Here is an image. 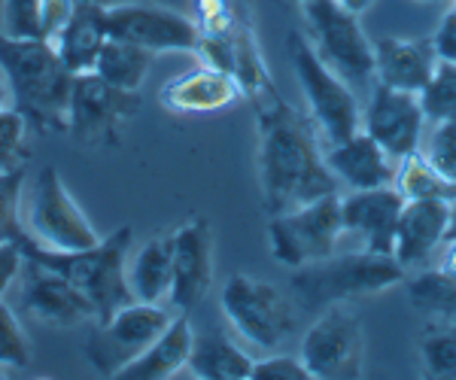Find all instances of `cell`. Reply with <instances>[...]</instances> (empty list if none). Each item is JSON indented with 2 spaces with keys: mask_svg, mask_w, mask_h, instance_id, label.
Listing matches in <instances>:
<instances>
[{
  "mask_svg": "<svg viewBox=\"0 0 456 380\" xmlns=\"http://www.w3.org/2000/svg\"><path fill=\"white\" fill-rule=\"evenodd\" d=\"M259 182L271 216L338 192L316 125L281 98L259 109Z\"/></svg>",
  "mask_w": 456,
  "mask_h": 380,
  "instance_id": "6da1fadb",
  "label": "cell"
},
{
  "mask_svg": "<svg viewBox=\"0 0 456 380\" xmlns=\"http://www.w3.org/2000/svg\"><path fill=\"white\" fill-rule=\"evenodd\" d=\"M0 70L28 128L40 134L68 128L73 73L61 64L53 40H12L0 34Z\"/></svg>",
  "mask_w": 456,
  "mask_h": 380,
  "instance_id": "7a4b0ae2",
  "label": "cell"
},
{
  "mask_svg": "<svg viewBox=\"0 0 456 380\" xmlns=\"http://www.w3.org/2000/svg\"><path fill=\"white\" fill-rule=\"evenodd\" d=\"M21 255L28 262H37L43 268H53L61 277H68L73 287H79L86 292V298L94 304L98 313V323L107 319L110 313H116L125 308L128 302H134L128 289V277H125V265H128V253H131V229L122 225L116 229L110 238H101L94 247L88 250H49V247L37 244L21 231L19 235Z\"/></svg>",
  "mask_w": 456,
  "mask_h": 380,
  "instance_id": "3957f363",
  "label": "cell"
},
{
  "mask_svg": "<svg viewBox=\"0 0 456 380\" xmlns=\"http://www.w3.org/2000/svg\"><path fill=\"white\" fill-rule=\"evenodd\" d=\"M404 280V268L393 255L369 250L332 253L320 262L296 268L292 274V295L305 308H329L347 304L353 298L378 295Z\"/></svg>",
  "mask_w": 456,
  "mask_h": 380,
  "instance_id": "277c9868",
  "label": "cell"
},
{
  "mask_svg": "<svg viewBox=\"0 0 456 380\" xmlns=\"http://www.w3.org/2000/svg\"><path fill=\"white\" fill-rule=\"evenodd\" d=\"M289 55H292V70L305 94L307 113L316 131L322 134L326 143H341L350 134H356L362 128V109L353 94L350 83H344L338 73L316 55L311 40L301 34L289 36Z\"/></svg>",
  "mask_w": 456,
  "mask_h": 380,
  "instance_id": "5b68a950",
  "label": "cell"
},
{
  "mask_svg": "<svg viewBox=\"0 0 456 380\" xmlns=\"http://www.w3.org/2000/svg\"><path fill=\"white\" fill-rule=\"evenodd\" d=\"M341 192L322 195L286 214H274L268 222V247L274 262L286 268H305L341 250Z\"/></svg>",
  "mask_w": 456,
  "mask_h": 380,
  "instance_id": "8992f818",
  "label": "cell"
},
{
  "mask_svg": "<svg viewBox=\"0 0 456 380\" xmlns=\"http://www.w3.org/2000/svg\"><path fill=\"white\" fill-rule=\"evenodd\" d=\"M228 326L259 350H281L296 332V311L292 302L274 283L259 277L234 274L225 280L219 295Z\"/></svg>",
  "mask_w": 456,
  "mask_h": 380,
  "instance_id": "52a82bcc",
  "label": "cell"
},
{
  "mask_svg": "<svg viewBox=\"0 0 456 380\" xmlns=\"http://www.w3.org/2000/svg\"><path fill=\"white\" fill-rule=\"evenodd\" d=\"M307 40L316 55L332 68L344 83L365 85L374 79V43L365 36L359 16L344 10L338 0H305Z\"/></svg>",
  "mask_w": 456,
  "mask_h": 380,
  "instance_id": "ba28073f",
  "label": "cell"
},
{
  "mask_svg": "<svg viewBox=\"0 0 456 380\" xmlns=\"http://www.w3.org/2000/svg\"><path fill=\"white\" fill-rule=\"evenodd\" d=\"M21 231L37 244L64 253L88 250L101 240L55 167H43L40 177L34 180L31 192H28L25 229Z\"/></svg>",
  "mask_w": 456,
  "mask_h": 380,
  "instance_id": "9c48e42d",
  "label": "cell"
},
{
  "mask_svg": "<svg viewBox=\"0 0 456 380\" xmlns=\"http://www.w3.org/2000/svg\"><path fill=\"white\" fill-rule=\"evenodd\" d=\"M141 107V94L125 92L116 85L104 83L94 70L77 73L70 89L68 104V134L73 143L86 150L98 146H116L122 137L125 125L134 119Z\"/></svg>",
  "mask_w": 456,
  "mask_h": 380,
  "instance_id": "30bf717a",
  "label": "cell"
},
{
  "mask_svg": "<svg viewBox=\"0 0 456 380\" xmlns=\"http://www.w3.org/2000/svg\"><path fill=\"white\" fill-rule=\"evenodd\" d=\"M171 311L165 304L128 302L92 326L86 341V360L98 375L116 377L128 362H134L152 341L171 326Z\"/></svg>",
  "mask_w": 456,
  "mask_h": 380,
  "instance_id": "8fae6325",
  "label": "cell"
},
{
  "mask_svg": "<svg viewBox=\"0 0 456 380\" xmlns=\"http://www.w3.org/2000/svg\"><path fill=\"white\" fill-rule=\"evenodd\" d=\"M301 362L311 377L322 380H353L362 377L365 365V335L359 317L347 304H329L316 323L301 338Z\"/></svg>",
  "mask_w": 456,
  "mask_h": 380,
  "instance_id": "7c38bea8",
  "label": "cell"
},
{
  "mask_svg": "<svg viewBox=\"0 0 456 380\" xmlns=\"http://www.w3.org/2000/svg\"><path fill=\"white\" fill-rule=\"evenodd\" d=\"M107 31L146 53H198L201 28L189 16L159 4H119L107 6Z\"/></svg>",
  "mask_w": 456,
  "mask_h": 380,
  "instance_id": "4fadbf2b",
  "label": "cell"
},
{
  "mask_svg": "<svg viewBox=\"0 0 456 380\" xmlns=\"http://www.w3.org/2000/svg\"><path fill=\"white\" fill-rule=\"evenodd\" d=\"M19 302L28 317L49 328H77L98 323L94 304L88 302L83 289L73 287L68 277H61L53 268H43L28 259L25 274H21Z\"/></svg>",
  "mask_w": 456,
  "mask_h": 380,
  "instance_id": "5bb4252c",
  "label": "cell"
},
{
  "mask_svg": "<svg viewBox=\"0 0 456 380\" xmlns=\"http://www.w3.org/2000/svg\"><path fill=\"white\" fill-rule=\"evenodd\" d=\"M426 109L420 94L374 85L369 107L362 109V131L378 146H384L387 156L399 162L402 156L420 150L426 134Z\"/></svg>",
  "mask_w": 456,
  "mask_h": 380,
  "instance_id": "9a60e30c",
  "label": "cell"
},
{
  "mask_svg": "<svg viewBox=\"0 0 456 380\" xmlns=\"http://www.w3.org/2000/svg\"><path fill=\"white\" fill-rule=\"evenodd\" d=\"M174 283L167 304L176 311H192L208 298L213 287V231L210 222L192 216L171 231Z\"/></svg>",
  "mask_w": 456,
  "mask_h": 380,
  "instance_id": "2e32d148",
  "label": "cell"
},
{
  "mask_svg": "<svg viewBox=\"0 0 456 380\" xmlns=\"http://www.w3.org/2000/svg\"><path fill=\"white\" fill-rule=\"evenodd\" d=\"M404 198L395 186L378 189H350L341 195V222L344 238H353L359 250L393 255L395 225H399Z\"/></svg>",
  "mask_w": 456,
  "mask_h": 380,
  "instance_id": "e0dca14e",
  "label": "cell"
},
{
  "mask_svg": "<svg viewBox=\"0 0 456 380\" xmlns=\"http://www.w3.org/2000/svg\"><path fill=\"white\" fill-rule=\"evenodd\" d=\"M453 201L426 198V201H404L399 225H395L393 259L408 271L420 268L429 259H436L441 244L447 240Z\"/></svg>",
  "mask_w": 456,
  "mask_h": 380,
  "instance_id": "ac0fdd59",
  "label": "cell"
},
{
  "mask_svg": "<svg viewBox=\"0 0 456 380\" xmlns=\"http://www.w3.org/2000/svg\"><path fill=\"white\" fill-rule=\"evenodd\" d=\"M438 68L432 40L420 36H378L374 40V79L389 89L420 94Z\"/></svg>",
  "mask_w": 456,
  "mask_h": 380,
  "instance_id": "d6986e66",
  "label": "cell"
},
{
  "mask_svg": "<svg viewBox=\"0 0 456 380\" xmlns=\"http://www.w3.org/2000/svg\"><path fill=\"white\" fill-rule=\"evenodd\" d=\"M326 165L338 180V186L350 189H378L393 186L395 180V158L387 156L384 146H378L362 128L341 143L326 146Z\"/></svg>",
  "mask_w": 456,
  "mask_h": 380,
  "instance_id": "ffe728a7",
  "label": "cell"
},
{
  "mask_svg": "<svg viewBox=\"0 0 456 380\" xmlns=\"http://www.w3.org/2000/svg\"><path fill=\"white\" fill-rule=\"evenodd\" d=\"M244 94V85L238 77L216 64H201V68L180 73L161 89L159 101L171 113H216V109L232 107Z\"/></svg>",
  "mask_w": 456,
  "mask_h": 380,
  "instance_id": "44dd1931",
  "label": "cell"
},
{
  "mask_svg": "<svg viewBox=\"0 0 456 380\" xmlns=\"http://www.w3.org/2000/svg\"><path fill=\"white\" fill-rule=\"evenodd\" d=\"M107 40V6L101 0H77V10H73L68 25L58 31L53 46L64 68L77 77V73L94 70Z\"/></svg>",
  "mask_w": 456,
  "mask_h": 380,
  "instance_id": "7402d4cb",
  "label": "cell"
},
{
  "mask_svg": "<svg viewBox=\"0 0 456 380\" xmlns=\"http://www.w3.org/2000/svg\"><path fill=\"white\" fill-rule=\"evenodd\" d=\"M192 344H195V328L189 326L186 317H174L171 326H167L134 362L125 365L116 377L119 380H167V377L180 375L189 365Z\"/></svg>",
  "mask_w": 456,
  "mask_h": 380,
  "instance_id": "603a6c76",
  "label": "cell"
},
{
  "mask_svg": "<svg viewBox=\"0 0 456 380\" xmlns=\"http://www.w3.org/2000/svg\"><path fill=\"white\" fill-rule=\"evenodd\" d=\"M125 277H128V289L134 302L165 304L174 283L171 235L150 238L143 247H137V253H128Z\"/></svg>",
  "mask_w": 456,
  "mask_h": 380,
  "instance_id": "cb8c5ba5",
  "label": "cell"
},
{
  "mask_svg": "<svg viewBox=\"0 0 456 380\" xmlns=\"http://www.w3.org/2000/svg\"><path fill=\"white\" fill-rule=\"evenodd\" d=\"M189 371L201 380H249L253 360L225 335H195L192 356H189Z\"/></svg>",
  "mask_w": 456,
  "mask_h": 380,
  "instance_id": "d4e9b609",
  "label": "cell"
},
{
  "mask_svg": "<svg viewBox=\"0 0 456 380\" xmlns=\"http://www.w3.org/2000/svg\"><path fill=\"white\" fill-rule=\"evenodd\" d=\"M152 58L156 55L146 53L141 46H134V43L119 40V36H110L98 55L94 73H98L104 83L116 85V89L141 92V85L146 83V77H150Z\"/></svg>",
  "mask_w": 456,
  "mask_h": 380,
  "instance_id": "484cf974",
  "label": "cell"
},
{
  "mask_svg": "<svg viewBox=\"0 0 456 380\" xmlns=\"http://www.w3.org/2000/svg\"><path fill=\"white\" fill-rule=\"evenodd\" d=\"M393 186L399 189L404 201H426V198H444L456 201V182L447 180L423 150H414L395 162V180Z\"/></svg>",
  "mask_w": 456,
  "mask_h": 380,
  "instance_id": "4316f807",
  "label": "cell"
},
{
  "mask_svg": "<svg viewBox=\"0 0 456 380\" xmlns=\"http://www.w3.org/2000/svg\"><path fill=\"white\" fill-rule=\"evenodd\" d=\"M408 298L414 311L438 317L444 323H456V277L438 268L420 271L408 283Z\"/></svg>",
  "mask_w": 456,
  "mask_h": 380,
  "instance_id": "83f0119b",
  "label": "cell"
},
{
  "mask_svg": "<svg viewBox=\"0 0 456 380\" xmlns=\"http://www.w3.org/2000/svg\"><path fill=\"white\" fill-rule=\"evenodd\" d=\"M0 34L12 40H46L43 0H0Z\"/></svg>",
  "mask_w": 456,
  "mask_h": 380,
  "instance_id": "f1b7e54d",
  "label": "cell"
},
{
  "mask_svg": "<svg viewBox=\"0 0 456 380\" xmlns=\"http://www.w3.org/2000/svg\"><path fill=\"white\" fill-rule=\"evenodd\" d=\"M420 101H423L426 119L429 122L456 119V64L438 61L429 85L420 92Z\"/></svg>",
  "mask_w": 456,
  "mask_h": 380,
  "instance_id": "f546056e",
  "label": "cell"
},
{
  "mask_svg": "<svg viewBox=\"0 0 456 380\" xmlns=\"http://www.w3.org/2000/svg\"><path fill=\"white\" fill-rule=\"evenodd\" d=\"M28 162V122L16 107L0 109V177Z\"/></svg>",
  "mask_w": 456,
  "mask_h": 380,
  "instance_id": "4dcf8cb0",
  "label": "cell"
},
{
  "mask_svg": "<svg viewBox=\"0 0 456 380\" xmlns=\"http://www.w3.org/2000/svg\"><path fill=\"white\" fill-rule=\"evenodd\" d=\"M420 360L429 377H456V323H444L420 341Z\"/></svg>",
  "mask_w": 456,
  "mask_h": 380,
  "instance_id": "1f68e13d",
  "label": "cell"
},
{
  "mask_svg": "<svg viewBox=\"0 0 456 380\" xmlns=\"http://www.w3.org/2000/svg\"><path fill=\"white\" fill-rule=\"evenodd\" d=\"M0 365L4 368H25L31 365V341L21 328L16 311L0 298Z\"/></svg>",
  "mask_w": 456,
  "mask_h": 380,
  "instance_id": "d6a6232c",
  "label": "cell"
},
{
  "mask_svg": "<svg viewBox=\"0 0 456 380\" xmlns=\"http://www.w3.org/2000/svg\"><path fill=\"white\" fill-rule=\"evenodd\" d=\"M420 150L447 180L456 182V119L432 122L429 134H423Z\"/></svg>",
  "mask_w": 456,
  "mask_h": 380,
  "instance_id": "836d02e7",
  "label": "cell"
},
{
  "mask_svg": "<svg viewBox=\"0 0 456 380\" xmlns=\"http://www.w3.org/2000/svg\"><path fill=\"white\" fill-rule=\"evenodd\" d=\"M21 195H25V167L0 177V244L21 235Z\"/></svg>",
  "mask_w": 456,
  "mask_h": 380,
  "instance_id": "e575fe53",
  "label": "cell"
},
{
  "mask_svg": "<svg viewBox=\"0 0 456 380\" xmlns=\"http://www.w3.org/2000/svg\"><path fill=\"white\" fill-rule=\"evenodd\" d=\"M249 380H311V371L301 362V356H265V360H253V371Z\"/></svg>",
  "mask_w": 456,
  "mask_h": 380,
  "instance_id": "d590c367",
  "label": "cell"
},
{
  "mask_svg": "<svg viewBox=\"0 0 456 380\" xmlns=\"http://www.w3.org/2000/svg\"><path fill=\"white\" fill-rule=\"evenodd\" d=\"M432 49H436L438 61H451L456 64V4H451L441 16L436 34L429 36Z\"/></svg>",
  "mask_w": 456,
  "mask_h": 380,
  "instance_id": "8d00e7d4",
  "label": "cell"
},
{
  "mask_svg": "<svg viewBox=\"0 0 456 380\" xmlns=\"http://www.w3.org/2000/svg\"><path fill=\"white\" fill-rule=\"evenodd\" d=\"M21 268H25V255H21L19 238L0 244V298H4L6 289H10L12 283L19 280Z\"/></svg>",
  "mask_w": 456,
  "mask_h": 380,
  "instance_id": "74e56055",
  "label": "cell"
},
{
  "mask_svg": "<svg viewBox=\"0 0 456 380\" xmlns=\"http://www.w3.org/2000/svg\"><path fill=\"white\" fill-rule=\"evenodd\" d=\"M77 0H43V36L55 40L58 31L70 21Z\"/></svg>",
  "mask_w": 456,
  "mask_h": 380,
  "instance_id": "f35d334b",
  "label": "cell"
},
{
  "mask_svg": "<svg viewBox=\"0 0 456 380\" xmlns=\"http://www.w3.org/2000/svg\"><path fill=\"white\" fill-rule=\"evenodd\" d=\"M436 268L456 277V238H447L444 244H441V250L436 253Z\"/></svg>",
  "mask_w": 456,
  "mask_h": 380,
  "instance_id": "ab89813d",
  "label": "cell"
},
{
  "mask_svg": "<svg viewBox=\"0 0 456 380\" xmlns=\"http://www.w3.org/2000/svg\"><path fill=\"white\" fill-rule=\"evenodd\" d=\"M338 4L344 6V10H350V12H356V16H365V12L374 6V0H338Z\"/></svg>",
  "mask_w": 456,
  "mask_h": 380,
  "instance_id": "60d3db41",
  "label": "cell"
},
{
  "mask_svg": "<svg viewBox=\"0 0 456 380\" xmlns=\"http://www.w3.org/2000/svg\"><path fill=\"white\" fill-rule=\"evenodd\" d=\"M6 98H10V85H6V77H4V70H0V109L6 107Z\"/></svg>",
  "mask_w": 456,
  "mask_h": 380,
  "instance_id": "b9f144b4",
  "label": "cell"
},
{
  "mask_svg": "<svg viewBox=\"0 0 456 380\" xmlns=\"http://www.w3.org/2000/svg\"><path fill=\"white\" fill-rule=\"evenodd\" d=\"M447 238H456V201L451 207V225H447Z\"/></svg>",
  "mask_w": 456,
  "mask_h": 380,
  "instance_id": "7bdbcfd3",
  "label": "cell"
},
{
  "mask_svg": "<svg viewBox=\"0 0 456 380\" xmlns=\"http://www.w3.org/2000/svg\"><path fill=\"white\" fill-rule=\"evenodd\" d=\"M417 4H423V6H451L453 0H417Z\"/></svg>",
  "mask_w": 456,
  "mask_h": 380,
  "instance_id": "ee69618b",
  "label": "cell"
},
{
  "mask_svg": "<svg viewBox=\"0 0 456 380\" xmlns=\"http://www.w3.org/2000/svg\"><path fill=\"white\" fill-rule=\"evenodd\" d=\"M298 4H305V0H298Z\"/></svg>",
  "mask_w": 456,
  "mask_h": 380,
  "instance_id": "f6af8a7d",
  "label": "cell"
},
{
  "mask_svg": "<svg viewBox=\"0 0 456 380\" xmlns=\"http://www.w3.org/2000/svg\"><path fill=\"white\" fill-rule=\"evenodd\" d=\"M453 4H456V0H453Z\"/></svg>",
  "mask_w": 456,
  "mask_h": 380,
  "instance_id": "bcb514c9",
  "label": "cell"
}]
</instances>
